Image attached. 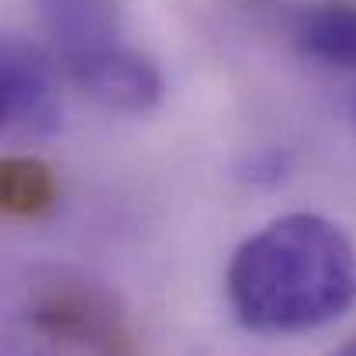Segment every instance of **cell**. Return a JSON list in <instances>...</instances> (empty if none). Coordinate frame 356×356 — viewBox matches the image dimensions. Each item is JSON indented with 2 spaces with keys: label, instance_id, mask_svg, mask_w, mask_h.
<instances>
[{
  "label": "cell",
  "instance_id": "7",
  "mask_svg": "<svg viewBox=\"0 0 356 356\" xmlns=\"http://www.w3.org/2000/svg\"><path fill=\"white\" fill-rule=\"evenodd\" d=\"M329 356H356V336H350L343 346H336V350H332Z\"/></svg>",
  "mask_w": 356,
  "mask_h": 356
},
{
  "label": "cell",
  "instance_id": "1",
  "mask_svg": "<svg viewBox=\"0 0 356 356\" xmlns=\"http://www.w3.org/2000/svg\"><path fill=\"white\" fill-rule=\"evenodd\" d=\"M225 298L242 329L298 336L356 305V245L325 215L291 211L242 238L225 270Z\"/></svg>",
  "mask_w": 356,
  "mask_h": 356
},
{
  "label": "cell",
  "instance_id": "3",
  "mask_svg": "<svg viewBox=\"0 0 356 356\" xmlns=\"http://www.w3.org/2000/svg\"><path fill=\"white\" fill-rule=\"evenodd\" d=\"M0 121L21 138H49L63 124L56 59L38 42L7 35L0 45Z\"/></svg>",
  "mask_w": 356,
  "mask_h": 356
},
{
  "label": "cell",
  "instance_id": "2",
  "mask_svg": "<svg viewBox=\"0 0 356 356\" xmlns=\"http://www.w3.org/2000/svg\"><path fill=\"white\" fill-rule=\"evenodd\" d=\"M17 336L3 356H135L124 308L111 287L70 270L38 266L21 284Z\"/></svg>",
  "mask_w": 356,
  "mask_h": 356
},
{
  "label": "cell",
  "instance_id": "4",
  "mask_svg": "<svg viewBox=\"0 0 356 356\" xmlns=\"http://www.w3.org/2000/svg\"><path fill=\"white\" fill-rule=\"evenodd\" d=\"M70 80L131 49L124 38V0H31Z\"/></svg>",
  "mask_w": 356,
  "mask_h": 356
},
{
  "label": "cell",
  "instance_id": "6",
  "mask_svg": "<svg viewBox=\"0 0 356 356\" xmlns=\"http://www.w3.org/2000/svg\"><path fill=\"white\" fill-rule=\"evenodd\" d=\"M59 204V180L38 156H3L0 163V208L7 218L38 222Z\"/></svg>",
  "mask_w": 356,
  "mask_h": 356
},
{
  "label": "cell",
  "instance_id": "5",
  "mask_svg": "<svg viewBox=\"0 0 356 356\" xmlns=\"http://www.w3.org/2000/svg\"><path fill=\"white\" fill-rule=\"evenodd\" d=\"M294 49L329 70H356V0H312L291 17Z\"/></svg>",
  "mask_w": 356,
  "mask_h": 356
}]
</instances>
